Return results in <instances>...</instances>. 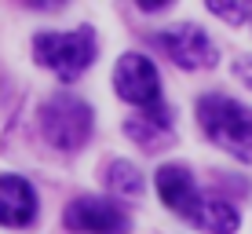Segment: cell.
Segmentation results:
<instances>
[{
    "label": "cell",
    "mask_w": 252,
    "mask_h": 234,
    "mask_svg": "<svg viewBox=\"0 0 252 234\" xmlns=\"http://www.w3.org/2000/svg\"><path fill=\"white\" fill-rule=\"evenodd\" d=\"M63 223L73 234H128V212L106 198H77L66 205Z\"/></svg>",
    "instance_id": "52a82bcc"
},
{
    "label": "cell",
    "mask_w": 252,
    "mask_h": 234,
    "mask_svg": "<svg viewBox=\"0 0 252 234\" xmlns=\"http://www.w3.org/2000/svg\"><path fill=\"white\" fill-rule=\"evenodd\" d=\"M95 110L81 95H55L40 106V135L63 154H77L84 143L92 139Z\"/></svg>",
    "instance_id": "277c9868"
},
{
    "label": "cell",
    "mask_w": 252,
    "mask_h": 234,
    "mask_svg": "<svg viewBox=\"0 0 252 234\" xmlns=\"http://www.w3.org/2000/svg\"><path fill=\"white\" fill-rule=\"evenodd\" d=\"M114 92L121 95L125 102H132L139 110H154L161 106V77H158V66L150 63L146 55L139 51H125L114 66Z\"/></svg>",
    "instance_id": "8992f818"
},
{
    "label": "cell",
    "mask_w": 252,
    "mask_h": 234,
    "mask_svg": "<svg viewBox=\"0 0 252 234\" xmlns=\"http://www.w3.org/2000/svg\"><path fill=\"white\" fill-rule=\"evenodd\" d=\"M37 220V190L30 187V179L4 172L0 176V227H30Z\"/></svg>",
    "instance_id": "ba28073f"
},
{
    "label": "cell",
    "mask_w": 252,
    "mask_h": 234,
    "mask_svg": "<svg viewBox=\"0 0 252 234\" xmlns=\"http://www.w3.org/2000/svg\"><path fill=\"white\" fill-rule=\"evenodd\" d=\"M102 179H106V187L121 198H143V172H139L132 161H110L106 168H102Z\"/></svg>",
    "instance_id": "30bf717a"
},
{
    "label": "cell",
    "mask_w": 252,
    "mask_h": 234,
    "mask_svg": "<svg viewBox=\"0 0 252 234\" xmlns=\"http://www.w3.org/2000/svg\"><path fill=\"white\" fill-rule=\"evenodd\" d=\"M197 125L230 158L252 161V106L230 99V95L208 92L197 99Z\"/></svg>",
    "instance_id": "7a4b0ae2"
},
{
    "label": "cell",
    "mask_w": 252,
    "mask_h": 234,
    "mask_svg": "<svg viewBox=\"0 0 252 234\" xmlns=\"http://www.w3.org/2000/svg\"><path fill=\"white\" fill-rule=\"evenodd\" d=\"M234 73H238V81L245 84V88H252V55H241L238 63H234Z\"/></svg>",
    "instance_id": "7c38bea8"
},
{
    "label": "cell",
    "mask_w": 252,
    "mask_h": 234,
    "mask_svg": "<svg viewBox=\"0 0 252 234\" xmlns=\"http://www.w3.org/2000/svg\"><path fill=\"white\" fill-rule=\"evenodd\" d=\"M154 44H158L179 70H208V66L220 63V48L212 44V37L194 22H179L172 30L154 33Z\"/></svg>",
    "instance_id": "5b68a950"
},
{
    "label": "cell",
    "mask_w": 252,
    "mask_h": 234,
    "mask_svg": "<svg viewBox=\"0 0 252 234\" xmlns=\"http://www.w3.org/2000/svg\"><path fill=\"white\" fill-rule=\"evenodd\" d=\"M154 183H158L161 201L179 220H187L190 227H197L205 234H234L241 227V212L230 201H223V198L201 194L194 187V176H190L187 165H161Z\"/></svg>",
    "instance_id": "6da1fadb"
},
{
    "label": "cell",
    "mask_w": 252,
    "mask_h": 234,
    "mask_svg": "<svg viewBox=\"0 0 252 234\" xmlns=\"http://www.w3.org/2000/svg\"><path fill=\"white\" fill-rule=\"evenodd\" d=\"M135 7H139V11H150V15H154V11H164V7H172V4H168V0H139Z\"/></svg>",
    "instance_id": "4fadbf2b"
},
{
    "label": "cell",
    "mask_w": 252,
    "mask_h": 234,
    "mask_svg": "<svg viewBox=\"0 0 252 234\" xmlns=\"http://www.w3.org/2000/svg\"><path fill=\"white\" fill-rule=\"evenodd\" d=\"M205 7L216 15V19H223V22H230V26H241L252 15V4H241V0H208Z\"/></svg>",
    "instance_id": "8fae6325"
},
{
    "label": "cell",
    "mask_w": 252,
    "mask_h": 234,
    "mask_svg": "<svg viewBox=\"0 0 252 234\" xmlns=\"http://www.w3.org/2000/svg\"><path fill=\"white\" fill-rule=\"evenodd\" d=\"M95 55H99V44H95L92 26H77V30H69V33L44 30V33L33 37V59L66 84H73L77 77L88 73Z\"/></svg>",
    "instance_id": "3957f363"
},
{
    "label": "cell",
    "mask_w": 252,
    "mask_h": 234,
    "mask_svg": "<svg viewBox=\"0 0 252 234\" xmlns=\"http://www.w3.org/2000/svg\"><path fill=\"white\" fill-rule=\"evenodd\" d=\"M125 135L132 143H139L143 150H161L168 146L176 135H172V106L161 102L154 110H143V114H132L125 121Z\"/></svg>",
    "instance_id": "9c48e42d"
}]
</instances>
